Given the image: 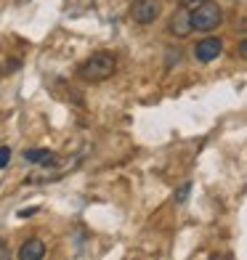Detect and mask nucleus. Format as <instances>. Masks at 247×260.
Segmentation results:
<instances>
[{
  "instance_id": "obj_13",
  "label": "nucleus",
  "mask_w": 247,
  "mask_h": 260,
  "mask_svg": "<svg viewBox=\"0 0 247 260\" xmlns=\"http://www.w3.org/2000/svg\"><path fill=\"white\" fill-rule=\"evenodd\" d=\"M237 53H239L242 58H247V38H244V40L239 43V48H237Z\"/></svg>"
},
{
  "instance_id": "obj_9",
  "label": "nucleus",
  "mask_w": 247,
  "mask_h": 260,
  "mask_svg": "<svg viewBox=\"0 0 247 260\" xmlns=\"http://www.w3.org/2000/svg\"><path fill=\"white\" fill-rule=\"evenodd\" d=\"M11 162V149L8 146H0V170H6Z\"/></svg>"
},
{
  "instance_id": "obj_1",
  "label": "nucleus",
  "mask_w": 247,
  "mask_h": 260,
  "mask_svg": "<svg viewBox=\"0 0 247 260\" xmlns=\"http://www.w3.org/2000/svg\"><path fill=\"white\" fill-rule=\"evenodd\" d=\"M117 72V58L112 53H93L90 58H85L80 67V80L85 82H101L109 80Z\"/></svg>"
},
{
  "instance_id": "obj_3",
  "label": "nucleus",
  "mask_w": 247,
  "mask_h": 260,
  "mask_svg": "<svg viewBox=\"0 0 247 260\" xmlns=\"http://www.w3.org/2000/svg\"><path fill=\"white\" fill-rule=\"evenodd\" d=\"M162 14V3L160 0H136V3L131 6V19L136 21V24H155V21L160 19Z\"/></svg>"
},
{
  "instance_id": "obj_7",
  "label": "nucleus",
  "mask_w": 247,
  "mask_h": 260,
  "mask_svg": "<svg viewBox=\"0 0 247 260\" xmlns=\"http://www.w3.org/2000/svg\"><path fill=\"white\" fill-rule=\"evenodd\" d=\"M24 159L32 165H40V168H56V154L48 149H27Z\"/></svg>"
},
{
  "instance_id": "obj_5",
  "label": "nucleus",
  "mask_w": 247,
  "mask_h": 260,
  "mask_svg": "<svg viewBox=\"0 0 247 260\" xmlns=\"http://www.w3.org/2000/svg\"><path fill=\"white\" fill-rule=\"evenodd\" d=\"M170 32L175 35V38H189V35L194 32L192 29V11L186 6H178L175 14L170 16Z\"/></svg>"
},
{
  "instance_id": "obj_8",
  "label": "nucleus",
  "mask_w": 247,
  "mask_h": 260,
  "mask_svg": "<svg viewBox=\"0 0 247 260\" xmlns=\"http://www.w3.org/2000/svg\"><path fill=\"white\" fill-rule=\"evenodd\" d=\"M189 194H192V183L186 181V183H181V186H178V191L173 194V202H175V205H183L186 199H189Z\"/></svg>"
},
{
  "instance_id": "obj_10",
  "label": "nucleus",
  "mask_w": 247,
  "mask_h": 260,
  "mask_svg": "<svg viewBox=\"0 0 247 260\" xmlns=\"http://www.w3.org/2000/svg\"><path fill=\"white\" fill-rule=\"evenodd\" d=\"M178 58H181V53H178V51H168V67L178 64Z\"/></svg>"
},
{
  "instance_id": "obj_12",
  "label": "nucleus",
  "mask_w": 247,
  "mask_h": 260,
  "mask_svg": "<svg viewBox=\"0 0 247 260\" xmlns=\"http://www.w3.org/2000/svg\"><path fill=\"white\" fill-rule=\"evenodd\" d=\"M38 210H40V207H27V210H21V212H19V218H29V215H35Z\"/></svg>"
},
{
  "instance_id": "obj_2",
  "label": "nucleus",
  "mask_w": 247,
  "mask_h": 260,
  "mask_svg": "<svg viewBox=\"0 0 247 260\" xmlns=\"http://www.w3.org/2000/svg\"><path fill=\"white\" fill-rule=\"evenodd\" d=\"M221 21H223V11L215 0H202L192 11V29L197 32H213L221 27Z\"/></svg>"
},
{
  "instance_id": "obj_11",
  "label": "nucleus",
  "mask_w": 247,
  "mask_h": 260,
  "mask_svg": "<svg viewBox=\"0 0 247 260\" xmlns=\"http://www.w3.org/2000/svg\"><path fill=\"white\" fill-rule=\"evenodd\" d=\"M199 3H202V0H181V6H186V8H189V11H194Z\"/></svg>"
},
{
  "instance_id": "obj_6",
  "label": "nucleus",
  "mask_w": 247,
  "mask_h": 260,
  "mask_svg": "<svg viewBox=\"0 0 247 260\" xmlns=\"http://www.w3.org/2000/svg\"><path fill=\"white\" fill-rule=\"evenodd\" d=\"M40 257H45V244L38 236H32L19 247V260H40Z\"/></svg>"
},
{
  "instance_id": "obj_4",
  "label": "nucleus",
  "mask_w": 247,
  "mask_h": 260,
  "mask_svg": "<svg viewBox=\"0 0 247 260\" xmlns=\"http://www.w3.org/2000/svg\"><path fill=\"white\" fill-rule=\"evenodd\" d=\"M223 51V40L221 38H202L197 45H194V58L199 64H210L215 61Z\"/></svg>"
}]
</instances>
